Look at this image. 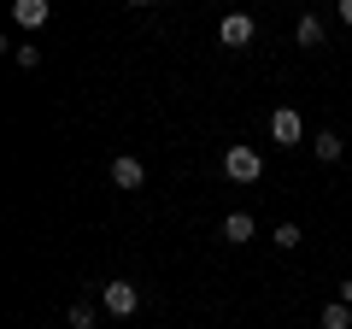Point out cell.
Listing matches in <instances>:
<instances>
[{
    "mask_svg": "<svg viewBox=\"0 0 352 329\" xmlns=\"http://www.w3.org/2000/svg\"><path fill=\"white\" fill-rule=\"evenodd\" d=\"M223 177H229V182H258V177H264V159H258V147H247V141L223 147Z\"/></svg>",
    "mask_w": 352,
    "mask_h": 329,
    "instance_id": "6da1fadb",
    "label": "cell"
},
{
    "mask_svg": "<svg viewBox=\"0 0 352 329\" xmlns=\"http://www.w3.org/2000/svg\"><path fill=\"white\" fill-rule=\"evenodd\" d=\"M65 323H71V329H94V323H100V312H94L88 300H76L71 312H65Z\"/></svg>",
    "mask_w": 352,
    "mask_h": 329,
    "instance_id": "7c38bea8",
    "label": "cell"
},
{
    "mask_svg": "<svg viewBox=\"0 0 352 329\" xmlns=\"http://www.w3.org/2000/svg\"><path fill=\"white\" fill-rule=\"evenodd\" d=\"M270 141H276V147H300L305 141V118L294 112V106H276V112H270Z\"/></svg>",
    "mask_w": 352,
    "mask_h": 329,
    "instance_id": "3957f363",
    "label": "cell"
},
{
    "mask_svg": "<svg viewBox=\"0 0 352 329\" xmlns=\"http://www.w3.org/2000/svg\"><path fill=\"white\" fill-rule=\"evenodd\" d=\"M335 300H340V306H352V282H340V294H335Z\"/></svg>",
    "mask_w": 352,
    "mask_h": 329,
    "instance_id": "9a60e30c",
    "label": "cell"
},
{
    "mask_svg": "<svg viewBox=\"0 0 352 329\" xmlns=\"http://www.w3.org/2000/svg\"><path fill=\"white\" fill-rule=\"evenodd\" d=\"M252 235H258V224H252V212H229V217H223V241H229V247H247Z\"/></svg>",
    "mask_w": 352,
    "mask_h": 329,
    "instance_id": "52a82bcc",
    "label": "cell"
},
{
    "mask_svg": "<svg viewBox=\"0 0 352 329\" xmlns=\"http://www.w3.org/2000/svg\"><path fill=\"white\" fill-rule=\"evenodd\" d=\"M335 18H340L346 30H352V0H340V6H335Z\"/></svg>",
    "mask_w": 352,
    "mask_h": 329,
    "instance_id": "5bb4252c",
    "label": "cell"
},
{
    "mask_svg": "<svg viewBox=\"0 0 352 329\" xmlns=\"http://www.w3.org/2000/svg\"><path fill=\"white\" fill-rule=\"evenodd\" d=\"M112 182H118V189H129V194H135L141 182H147V164H141L135 153H118V159H112Z\"/></svg>",
    "mask_w": 352,
    "mask_h": 329,
    "instance_id": "5b68a950",
    "label": "cell"
},
{
    "mask_svg": "<svg viewBox=\"0 0 352 329\" xmlns=\"http://www.w3.org/2000/svg\"><path fill=\"white\" fill-rule=\"evenodd\" d=\"M270 241H276L282 253H294V247L305 241V229H300V224H276V229H270Z\"/></svg>",
    "mask_w": 352,
    "mask_h": 329,
    "instance_id": "8fae6325",
    "label": "cell"
},
{
    "mask_svg": "<svg viewBox=\"0 0 352 329\" xmlns=\"http://www.w3.org/2000/svg\"><path fill=\"white\" fill-rule=\"evenodd\" d=\"M340 153H346V141H340L335 129H317V159H323V164H335Z\"/></svg>",
    "mask_w": 352,
    "mask_h": 329,
    "instance_id": "30bf717a",
    "label": "cell"
},
{
    "mask_svg": "<svg viewBox=\"0 0 352 329\" xmlns=\"http://www.w3.org/2000/svg\"><path fill=\"white\" fill-rule=\"evenodd\" d=\"M100 306L112 317H135L141 312V288L135 282H100Z\"/></svg>",
    "mask_w": 352,
    "mask_h": 329,
    "instance_id": "7a4b0ae2",
    "label": "cell"
},
{
    "mask_svg": "<svg viewBox=\"0 0 352 329\" xmlns=\"http://www.w3.org/2000/svg\"><path fill=\"white\" fill-rule=\"evenodd\" d=\"M317 329H352V306H340V300H329L323 312H317Z\"/></svg>",
    "mask_w": 352,
    "mask_h": 329,
    "instance_id": "9c48e42d",
    "label": "cell"
},
{
    "mask_svg": "<svg viewBox=\"0 0 352 329\" xmlns=\"http://www.w3.org/2000/svg\"><path fill=\"white\" fill-rule=\"evenodd\" d=\"M47 18H53L47 0H18V6H12V24H24V30H41Z\"/></svg>",
    "mask_w": 352,
    "mask_h": 329,
    "instance_id": "ba28073f",
    "label": "cell"
},
{
    "mask_svg": "<svg viewBox=\"0 0 352 329\" xmlns=\"http://www.w3.org/2000/svg\"><path fill=\"white\" fill-rule=\"evenodd\" d=\"M294 41H300V47H323V41H329V30H323V18H317V12H300V24H294Z\"/></svg>",
    "mask_w": 352,
    "mask_h": 329,
    "instance_id": "8992f818",
    "label": "cell"
},
{
    "mask_svg": "<svg viewBox=\"0 0 352 329\" xmlns=\"http://www.w3.org/2000/svg\"><path fill=\"white\" fill-rule=\"evenodd\" d=\"M12 59L24 65V71H36V65H41V47H12Z\"/></svg>",
    "mask_w": 352,
    "mask_h": 329,
    "instance_id": "4fadbf2b",
    "label": "cell"
},
{
    "mask_svg": "<svg viewBox=\"0 0 352 329\" xmlns=\"http://www.w3.org/2000/svg\"><path fill=\"white\" fill-rule=\"evenodd\" d=\"M252 36H258V24L247 12H223V24H217V41L223 47H252Z\"/></svg>",
    "mask_w": 352,
    "mask_h": 329,
    "instance_id": "277c9868",
    "label": "cell"
}]
</instances>
